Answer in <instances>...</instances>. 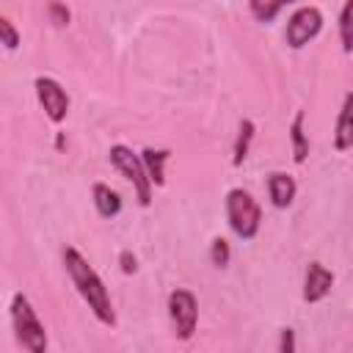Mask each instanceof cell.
I'll return each mask as SVG.
<instances>
[{
  "label": "cell",
  "instance_id": "obj_15",
  "mask_svg": "<svg viewBox=\"0 0 353 353\" xmlns=\"http://www.w3.org/2000/svg\"><path fill=\"white\" fill-rule=\"evenodd\" d=\"M292 3H298V0H248V11H251V17H254L259 25H270V22H276V17H279L287 6H292Z\"/></svg>",
  "mask_w": 353,
  "mask_h": 353
},
{
  "label": "cell",
  "instance_id": "obj_1",
  "mask_svg": "<svg viewBox=\"0 0 353 353\" xmlns=\"http://www.w3.org/2000/svg\"><path fill=\"white\" fill-rule=\"evenodd\" d=\"M61 262H63V270H66L72 287L77 290V295L83 298V303L88 306V312L97 317V323H102L105 328H116L119 317H116L110 292H108L102 276L94 270V265L74 245H63L61 248Z\"/></svg>",
  "mask_w": 353,
  "mask_h": 353
},
{
  "label": "cell",
  "instance_id": "obj_20",
  "mask_svg": "<svg viewBox=\"0 0 353 353\" xmlns=\"http://www.w3.org/2000/svg\"><path fill=\"white\" fill-rule=\"evenodd\" d=\"M119 268H121V273L132 276V273L138 270V256H135L130 248H121V251H119Z\"/></svg>",
  "mask_w": 353,
  "mask_h": 353
},
{
  "label": "cell",
  "instance_id": "obj_16",
  "mask_svg": "<svg viewBox=\"0 0 353 353\" xmlns=\"http://www.w3.org/2000/svg\"><path fill=\"white\" fill-rule=\"evenodd\" d=\"M336 33H339L342 50L350 55V52H353V0H345V3H342L339 19H336Z\"/></svg>",
  "mask_w": 353,
  "mask_h": 353
},
{
  "label": "cell",
  "instance_id": "obj_17",
  "mask_svg": "<svg viewBox=\"0 0 353 353\" xmlns=\"http://www.w3.org/2000/svg\"><path fill=\"white\" fill-rule=\"evenodd\" d=\"M210 262L215 268H226L232 262V248H229L226 237H212V243H210Z\"/></svg>",
  "mask_w": 353,
  "mask_h": 353
},
{
  "label": "cell",
  "instance_id": "obj_5",
  "mask_svg": "<svg viewBox=\"0 0 353 353\" xmlns=\"http://www.w3.org/2000/svg\"><path fill=\"white\" fill-rule=\"evenodd\" d=\"M165 309H168L174 336L182 339V342L190 339L196 334V325H199V301H196V295L185 287H176V290L168 292Z\"/></svg>",
  "mask_w": 353,
  "mask_h": 353
},
{
  "label": "cell",
  "instance_id": "obj_6",
  "mask_svg": "<svg viewBox=\"0 0 353 353\" xmlns=\"http://www.w3.org/2000/svg\"><path fill=\"white\" fill-rule=\"evenodd\" d=\"M323 11L317 6H301L287 17L284 25V41L290 50H303L309 41H314L323 30Z\"/></svg>",
  "mask_w": 353,
  "mask_h": 353
},
{
  "label": "cell",
  "instance_id": "obj_18",
  "mask_svg": "<svg viewBox=\"0 0 353 353\" xmlns=\"http://www.w3.org/2000/svg\"><path fill=\"white\" fill-rule=\"evenodd\" d=\"M0 44H3L8 52H14V50L22 44V36H19V30L14 28V22H11L8 17H0Z\"/></svg>",
  "mask_w": 353,
  "mask_h": 353
},
{
  "label": "cell",
  "instance_id": "obj_9",
  "mask_svg": "<svg viewBox=\"0 0 353 353\" xmlns=\"http://www.w3.org/2000/svg\"><path fill=\"white\" fill-rule=\"evenodd\" d=\"M265 185H268V199L276 210H287L298 196V182L287 171H270Z\"/></svg>",
  "mask_w": 353,
  "mask_h": 353
},
{
  "label": "cell",
  "instance_id": "obj_14",
  "mask_svg": "<svg viewBox=\"0 0 353 353\" xmlns=\"http://www.w3.org/2000/svg\"><path fill=\"white\" fill-rule=\"evenodd\" d=\"M254 135H256V124L251 119H240V127H237V135H234V146H232V165L240 168L251 152V143H254Z\"/></svg>",
  "mask_w": 353,
  "mask_h": 353
},
{
  "label": "cell",
  "instance_id": "obj_10",
  "mask_svg": "<svg viewBox=\"0 0 353 353\" xmlns=\"http://www.w3.org/2000/svg\"><path fill=\"white\" fill-rule=\"evenodd\" d=\"M331 143L336 152H347L353 149V91H347L342 97V108L336 113V124H334V135Z\"/></svg>",
  "mask_w": 353,
  "mask_h": 353
},
{
  "label": "cell",
  "instance_id": "obj_3",
  "mask_svg": "<svg viewBox=\"0 0 353 353\" xmlns=\"http://www.w3.org/2000/svg\"><path fill=\"white\" fill-rule=\"evenodd\" d=\"M223 212H226V223L232 229L234 237L240 240H254L259 234L262 226V207L259 201L245 190V188H232L223 196Z\"/></svg>",
  "mask_w": 353,
  "mask_h": 353
},
{
  "label": "cell",
  "instance_id": "obj_7",
  "mask_svg": "<svg viewBox=\"0 0 353 353\" xmlns=\"http://www.w3.org/2000/svg\"><path fill=\"white\" fill-rule=\"evenodd\" d=\"M33 91H36L39 108L44 110L47 121H50V124H63L66 116H69V105H72L66 88H63L55 77H50V74H39V77L33 80Z\"/></svg>",
  "mask_w": 353,
  "mask_h": 353
},
{
  "label": "cell",
  "instance_id": "obj_11",
  "mask_svg": "<svg viewBox=\"0 0 353 353\" xmlns=\"http://www.w3.org/2000/svg\"><path fill=\"white\" fill-rule=\"evenodd\" d=\"M287 132H290V146H292V163L303 165L309 157V132H306V113L303 110H295Z\"/></svg>",
  "mask_w": 353,
  "mask_h": 353
},
{
  "label": "cell",
  "instance_id": "obj_4",
  "mask_svg": "<svg viewBox=\"0 0 353 353\" xmlns=\"http://www.w3.org/2000/svg\"><path fill=\"white\" fill-rule=\"evenodd\" d=\"M108 160H110V165L132 185V193H135L138 204H141V207H152L154 185H152V179H149V174H146V165H143V160H141V152H132V149L124 146V143H113V146L108 149Z\"/></svg>",
  "mask_w": 353,
  "mask_h": 353
},
{
  "label": "cell",
  "instance_id": "obj_2",
  "mask_svg": "<svg viewBox=\"0 0 353 353\" xmlns=\"http://www.w3.org/2000/svg\"><path fill=\"white\" fill-rule=\"evenodd\" d=\"M8 317H11V328L17 342L22 345V350L28 353H47L50 339H47V328L39 320L30 298L25 292H14L8 301Z\"/></svg>",
  "mask_w": 353,
  "mask_h": 353
},
{
  "label": "cell",
  "instance_id": "obj_19",
  "mask_svg": "<svg viewBox=\"0 0 353 353\" xmlns=\"http://www.w3.org/2000/svg\"><path fill=\"white\" fill-rule=\"evenodd\" d=\"M47 14H50V22H52L55 28H66V25L72 22V11H69L61 0H50V3H47Z\"/></svg>",
  "mask_w": 353,
  "mask_h": 353
},
{
  "label": "cell",
  "instance_id": "obj_8",
  "mask_svg": "<svg viewBox=\"0 0 353 353\" xmlns=\"http://www.w3.org/2000/svg\"><path fill=\"white\" fill-rule=\"evenodd\" d=\"M334 290V273L323 262H309L303 273V301L306 303H320L331 295Z\"/></svg>",
  "mask_w": 353,
  "mask_h": 353
},
{
  "label": "cell",
  "instance_id": "obj_13",
  "mask_svg": "<svg viewBox=\"0 0 353 353\" xmlns=\"http://www.w3.org/2000/svg\"><path fill=\"white\" fill-rule=\"evenodd\" d=\"M141 160L146 165V174L152 179L154 188H163L165 185V163L171 160V149H154V146H146L141 149Z\"/></svg>",
  "mask_w": 353,
  "mask_h": 353
},
{
  "label": "cell",
  "instance_id": "obj_12",
  "mask_svg": "<svg viewBox=\"0 0 353 353\" xmlns=\"http://www.w3.org/2000/svg\"><path fill=\"white\" fill-rule=\"evenodd\" d=\"M91 201H94V210L99 212V218H116L121 212V196L105 185V182H94L91 185Z\"/></svg>",
  "mask_w": 353,
  "mask_h": 353
},
{
  "label": "cell",
  "instance_id": "obj_21",
  "mask_svg": "<svg viewBox=\"0 0 353 353\" xmlns=\"http://www.w3.org/2000/svg\"><path fill=\"white\" fill-rule=\"evenodd\" d=\"M279 353H295V331H292V328H281Z\"/></svg>",
  "mask_w": 353,
  "mask_h": 353
}]
</instances>
